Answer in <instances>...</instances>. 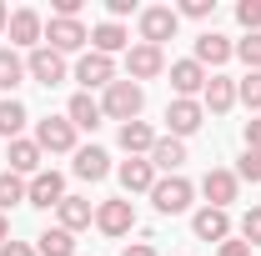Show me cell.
I'll list each match as a JSON object with an SVG mask.
<instances>
[{"label": "cell", "mask_w": 261, "mask_h": 256, "mask_svg": "<svg viewBox=\"0 0 261 256\" xmlns=\"http://www.w3.org/2000/svg\"><path fill=\"white\" fill-rule=\"evenodd\" d=\"M141 106H146V91L126 75V81H111V86H106V96H100V116H111V121L126 126V121L141 116Z\"/></svg>", "instance_id": "1"}, {"label": "cell", "mask_w": 261, "mask_h": 256, "mask_svg": "<svg viewBox=\"0 0 261 256\" xmlns=\"http://www.w3.org/2000/svg\"><path fill=\"white\" fill-rule=\"evenodd\" d=\"M196 186L186 176H156V186H151V201H156V211L161 216H176V211H186L191 206Z\"/></svg>", "instance_id": "2"}, {"label": "cell", "mask_w": 261, "mask_h": 256, "mask_svg": "<svg viewBox=\"0 0 261 256\" xmlns=\"http://www.w3.org/2000/svg\"><path fill=\"white\" fill-rule=\"evenodd\" d=\"M25 75L40 81L45 91L61 86V81H65V56H61V50H50V45H35L31 56H25Z\"/></svg>", "instance_id": "3"}, {"label": "cell", "mask_w": 261, "mask_h": 256, "mask_svg": "<svg viewBox=\"0 0 261 256\" xmlns=\"http://www.w3.org/2000/svg\"><path fill=\"white\" fill-rule=\"evenodd\" d=\"M176 25H181V15H176L171 5H146V10H141V45H161V40H171Z\"/></svg>", "instance_id": "4"}, {"label": "cell", "mask_w": 261, "mask_h": 256, "mask_svg": "<svg viewBox=\"0 0 261 256\" xmlns=\"http://www.w3.org/2000/svg\"><path fill=\"white\" fill-rule=\"evenodd\" d=\"M35 146H40V151H50V156L75 151V126H70L65 116H45V121H35Z\"/></svg>", "instance_id": "5"}, {"label": "cell", "mask_w": 261, "mask_h": 256, "mask_svg": "<svg viewBox=\"0 0 261 256\" xmlns=\"http://www.w3.org/2000/svg\"><path fill=\"white\" fill-rule=\"evenodd\" d=\"M236 171H226V166H211L206 176H201V196H206V206H216V211H226L231 201H236Z\"/></svg>", "instance_id": "6"}, {"label": "cell", "mask_w": 261, "mask_h": 256, "mask_svg": "<svg viewBox=\"0 0 261 256\" xmlns=\"http://www.w3.org/2000/svg\"><path fill=\"white\" fill-rule=\"evenodd\" d=\"M75 81L86 86V96L96 91V86H111L116 81V61L111 56H100V50H86L81 61H75Z\"/></svg>", "instance_id": "7"}, {"label": "cell", "mask_w": 261, "mask_h": 256, "mask_svg": "<svg viewBox=\"0 0 261 256\" xmlns=\"http://www.w3.org/2000/svg\"><path fill=\"white\" fill-rule=\"evenodd\" d=\"M5 35H10V50H15V45L35 50V45L45 40V20H40L35 10H10V25H5Z\"/></svg>", "instance_id": "8"}, {"label": "cell", "mask_w": 261, "mask_h": 256, "mask_svg": "<svg viewBox=\"0 0 261 256\" xmlns=\"http://www.w3.org/2000/svg\"><path fill=\"white\" fill-rule=\"evenodd\" d=\"M86 40H91V31H86L81 20H56V15L45 20V45H50V50H61V56L81 50Z\"/></svg>", "instance_id": "9"}, {"label": "cell", "mask_w": 261, "mask_h": 256, "mask_svg": "<svg viewBox=\"0 0 261 256\" xmlns=\"http://www.w3.org/2000/svg\"><path fill=\"white\" fill-rule=\"evenodd\" d=\"M25 201H31V206H40V211L61 206V201H65V176H61V171H40V176H31Z\"/></svg>", "instance_id": "10"}, {"label": "cell", "mask_w": 261, "mask_h": 256, "mask_svg": "<svg viewBox=\"0 0 261 256\" xmlns=\"http://www.w3.org/2000/svg\"><path fill=\"white\" fill-rule=\"evenodd\" d=\"M126 70H130L136 86H141V81H156V75L166 70L161 45H130V50H126Z\"/></svg>", "instance_id": "11"}, {"label": "cell", "mask_w": 261, "mask_h": 256, "mask_svg": "<svg viewBox=\"0 0 261 256\" xmlns=\"http://www.w3.org/2000/svg\"><path fill=\"white\" fill-rule=\"evenodd\" d=\"M96 226L106 236H126L130 226H136V206H130V201H100L96 206Z\"/></svg>", "instance_id": "12"}, {"label": "cell", "mask_w": 261, "mask_h": 256, "mask_svg": "<svg viewBox=\"0 0 261 256\" xmlns=\"http://www.w3.org/2000/svg\"><path fill=\"white\" fill-rule=\"evenodd\" d=\"M166 121H171V136L181 141V136L201 131V121H206V106H201V100H171V106H166Z\"/></svg>", "instance_id": "13"}, {"label": "cell", "mask_w": 261, "mask_h": 256, "mask_svg": "<svg viewBox=\"0 0 261 256\" xmlns=\"http://www.w3.org/2000/svg\"><path fill=\"white\" fill-rule=\"evenodd\" d=\"M171 91H176V100H196L206 91V70L196 61H176L171 65Z\"/></svg>", "instance_id": "14"}, {"label": "cell", "mask_w": 261, "mask_h": 256, "mask_svg": "<svg viewBox=\"0 0 261 256\" xmlns=\"http://www.w3.org/2000/svg\"><path fill=\"white\" fill-rule=\"evenodd\" d=\"M231 56H236V45H231L226 35H216V31H206V35H196V56L191 61L206 70V65H226Z\"/></svg>", "instance_id": "15"}, {"label": "cell", "mask_w": 261, "mask_h": 256, "mask_svg": "<svg viewBox=\"0 0 261 256\" xmlns=\"http://www.w3.org/2000/svg\"><path fill=\"white\" fill-rule=\"evenodd\" d=\"M201 106H206L211 116H226L231 106H236V81H231V75H206V91H201Z\"/></svg>", "instance_id": "16"}, {"label": "cell", "mask_w": 261, "mask_h": 256, "mask_svg": "<svg viewBox=\"0 0 261 256\" xmlns=\"http://www.w3.org/2000/svg\"><path fill=\"white\" fill-rule=\"evenodd\" d=\"M191 231L201 236V241H226L231 236V216L216 211V206H201V211L191 216Z\"/></svg>", "instance_id": "17"}, {"label": "cell", "mask_w": 261, "mask_h": 256, "mask_svg": "<svg viewBox=\"0 0 261 256\" xmlns=\"http://www.w3.org/2000/svg\"><path fill=\"white\" fill-rule=\"evenodd\" d=\"M40 156H45V151H40L35 141H25V136L10 141V151H5V161H10L15 176H40Z\"/></svg>", "instance_id": "18"}, {"label": "cell", "mask_w": 261, "mask_h": 256, "mask_svg": "<svg viewBox=\"0 0 261 256\" xmlns=\"http://www.w3.org/2000/svg\"><path fill=\"white\" fill-rule=\"evenodd\" d=\"M70 171H75L81 181H106V176H111V156H106L100 146H81V151H75V166H70Z\"/></svg>", "instance_id": "19"}, {"label": "cell", "mask_w": 261, "mask_h": 256, "mask_svg": "<svg viewBox=\"0 0 261 256\" xmlns=\"http://www.w3.org/2000/svg\"><path fill=\"white\" fill-rule=\"evenodd\" d=\"M116 176H121L126 196H130V191H151V186H156V166H151V161H141V156L121 161V171H116Z\"/></svg>", "instance_id": "20"}, {"label": "cell", "mask_w": 261, "mask_h": 256, "mask_svg": "<svg viewBox=\"0 0 261 256\" xmlns=\"http://www.w3.org/2000/svg\"><path fill=\"white\" fill-rule=\"evenodd\" d=\"M181 161H186V141H176V136H156V146H151V166L176 176Z\"/></svg>", "instance_id": "21"}, {"label": "cell", "mask_w": 261, "mask_h": 256, "mask_svg": "<svg viewBox=\"0 0 261 256\" xmlns=\"http://www.w3.org/2000/svg\"><path fill=\"white\" fill-rule=\"evenodd\" d=\"M56 211H61V226L70 231V236H75V231H86V226L96 221V211H91V201H86V196H65Z\"/></svg>", "instance_id": "22"}, {"label": "cell", "mask_w": 261, "mask_h": 256, "mask_svg": "<svg viewBox=\"0 0 261 256\" xmlns=\"http://www.w3.org/2000/svg\"><path fill=\"white\" fill-rule=\"evenodd\" d=\"M65 121H70L75 131H96V126H100V100H91L86 91H81V96H70V106H65Z\"/></svg>", "instance_id": "23"}, {"label": "cell", "mask_w": 261, "mask_h": 256, "mask_svg": "<svg viewBox=\"0 0 261 256\" xmlns=\"http://www.w3.org/2000/svg\"><path fill=\"white\" fill-rule=\"evenodd\" d=\"M151 146H156V131L146 126V121H126L121 126V151L126 156H141V151L151 156Z\"/></svg>", "instance_id": "24"}, {"label": "cell", "mask_w": 261, "mask_h": 256, "mask_svg": "<svg viewBox=\"0 0 261 256\" xmlns=\"http://www.w3.org/2000/svg\"><path fill=\"white\" fill-rule=\"evenodd\" d=\"M35 256H75V236L65 226H50L35 236Z\"/></svg>", "instance_id": "25"}, {"label": "cell", "mask_w": 261, "mask_h": 256, "mask_svg": "<svg viewBox=\"0 0 261 256\" xmlns=\"http://www.w3.org/2000/svg\"><path fill=\"white\" fill-rule=\"evenodd\" d=\"M25 121H31V116H25V106H20L15 96H5V100H0V136H5V141H20Z\"/></svg>", "instance_id": "26"}, {"label": "cell", "mask_w": 261, "mask_h": 256, "mask_svg": "<svg viewBox=\"0 0 261 256\" xmlns=\"http://www.w3.org/2000/svg\"><path fill=\"white\" fill-rule=\"evenodd\" d=\"M126 25H116V20H106V25H96L91 31V45H96L100 56H116V50H126Z\"/></svg>", "instance_id": "27"}, {"label": "cell", "mask_w": 261, "mask_h": 256, "mask_svg": "<svg viewBox=\"0 0 261 256\" xmlns=\"http://www.w3.org/2000/svg\"><path fill=\"white\" fill-rule=\"evenodd\" d=\"M20 81H25V61H20L15 50H5V45H0V91H15Z\"/></svg>", "instance_id": "28"}, {"label": "cell", "mask_w": 261, "mask_h": 256, "mask_svg": "<svg viewBox=\"0 0 261 256\" xmlns=\"http://www.w3.org/2000/svg\"><path fill=\"white\" fill-rule=\"evenodd\" d=\"M236 100H241V106H246L251 116L261 111V70H246V75L236 81Z\"/></svg>", "instance_id": "29"}, {"label": "cell", "mask_w": 261, "mask_h": 256, "mask_svg": "<svg viewBox=\"0 0 261 256\" xmlns=\"http://www.w3.org/2000/svg\"><path fill=\"white\" fill-rule=\"evenodd\" d=\"M25 186H31V181H20L15 171H0V211L20 206V201H25Z\"/></svg>", "instance_id": "30"}, {"label": "cell", "mask_w": 261, "mask_h": 256, "mask_svg": "<svg viewBox=\"0 0 261 256\" xmlns=\"http://www.w3.org/2000/svg\"><path fill=\"white\" fill-rule=\"evenodd\" d=\"M236 20L246 25V35H256L261 31V0H241L236 5Z\"/></svg>", "instance_id": "31"}, {"label": "cell", "mask_w": 261, "mask_h": 256, "mask_svg": "<svg viewBox=\"0 0 261 256\" xmlns=\"http://www.w3.org/2000/svg\"><path fill=\"white\" fill-rule=\"evenodd\" d=\"M236 181H251V186L261 181V151H246V156L236 161Z\"/></svg>", "instance_id": "32"}, {"label": "cell", "mask_w": 261, "mask_h": 256, "mask_svg": "<svg viewBox=\"0 0 261 256\" xmlns=\"http://www.w3.org/2000/svg\"><path fill=\"white\" fill-rule=\"evenodd\" d=\"M236 56L251 65V70H261V31H256V35H246V40H236Z\"/></svg>", "instance_id": "33"}, {"label": "cell", "mask_w": 261, "mask_h": 256, "mask_svg": "<svg viewBox=\"0 0 261 256\" xmlns=\"http://www.w3.org/2000/svg\"><path fill=\"white\" fill-rule=\"evenodd\" d=\"M241 241H246V246H261V206H251V211L241 216Z\"/></svg>", "instance_id": "34"}, {"label": "cell", "mask_w": 261, "mask_h": 256, "mask_svg": "<svg viewBox=\"0 0 261 256\" xmlns=\"http://www.w3.org/2000/svg\"><path fill=\"white\" fill-rule=\"evenodd\" d=\"M211 10H216V0H186V5H181L176 15H191V20H206Z\"/></svg>", "instance_id": "35"}, {"label": "cell", "mask_w": 261, "mask_h": 256, "mask_svg": "<svg viewBox=\"0 0 261 256\" xmlns=\"http://www.w3.org/2000/svg\"><path fill=\"white\" fill-rule=\"evenodd\" d=\"M246 151H261V116L246 121Z\"/></svg>", "instance_id": "36"}, {"label": "cell", "mask_w": 261, "mask_h": 256, "mask_svg": "<svg viewBox=\"0 0 261 256\" xmlns=\"http://www.w3.org/2000/svg\"><path fill=\"white\" fill-rule=\"evenodd\" d=\"M216 256H251V246H246V241H221V246H216Z\"/></svg>", "instance_id": "37"}, {"label": "cell", "mask_w": 261, "mask_h": 256, "mask_svg": "<svg viewBox=\"0 0 261 256\" xmlns=\"http://www.w3.org/2000/svg\"><path fill=\"white\" fill-rule=\"evenodd\" d=\"M106 10H111V20L121 25V15H130V10H136V0H106Z\"/></svg>", "instance_id": "38"}, {"label": "cell", "mask_w": 261, "mask_h": 256, "mask_svg": "<svg viewBox=\"0 0 261 256\" xmlns=\"http://www.w3.org/2000/svg\"><path fill=\"white\" fill-rule=\"evenodd\" d=\"M0 256H35V246H31V241H5Z\"/></svg>", "instance_id": "39"}, {"label": "cell", "mask_w": 261, "mask_h": 256, "mask_svg": "<svg viewBox=\"0 0 261 256\" xmlns=\"http://www.w3.org/2000/svg\"><path fill=\"white\" fill-rule=\"evenodd\" d=\"M121 256H156V246H151V241H130Z\"/></svg>", "instance_id": "40"}, {"label": "cell", "mask_w": 261, "mask_h": 256, "mask_svg": "<svg viewBox=\"0 0 261 256\" xmlns=\"http://www.w3.org/2000/svg\"><path fill=\"white\" fill-rule=\"evenodd\" d=\"M5 25H10V5L0 0V35H5Z\"/></svg>", "instance_id": "41"}, {"label": "cell", "mask_w": 261, "mask_h": 256, "mask_svg": "<svg viewBox=\"0 0 261 256\" xmlns=\"http://www.w3.org/2000/svg\"><path fill=\"white\" fill-rule=\"evenodd\" d=\"M10 241V221H5V211H0V246Z\"/></svg>", "instance_id": "42"}]
</instances>
